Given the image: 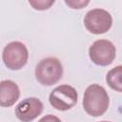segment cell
<instances>
[{"label": "cell", "instance_id": "ba28073f", "mask_svg": "<svg viewBox=\"0 0 122 122\" xmlns=\"http://www.w3.org/2000/svg\"><path fill=\"white\" fill-rule=\"evenodd\" d=\"M20 96V90L17 84L11 80L0 82V107L9 108L12 106Z\"/></svg>", "mask_w": 122, "mask_h": 122}, {"label": "cell", "instance_id": "6da1fadb", "mask_svg": "<svg viewBox=\"0 0 122 122\" xmlns=\"http://www.w3.org/2000/svg\"><path fill=\"white\" fill-rule=\"evenodd\" d=\"M109 102L110 99L106 90L98 84L90 85L84 92L83 108L91 116L102 115L108 110Z\"/></svg>", "mask_w": 122, "mask_h": 122}, {"label": "cell", "instance_id": "3957f363", "mask_svg": "<svg viewBox=\"0 0 122 122\" xmlns=\"http://www.w3.org/2000/svg\"><path fill=\"white\" fill-rule=\"evenodd\" d=\"M29 51L25 44L13 41L5 46L2 53V60L5 66L12 71L22 69L28 62Z\"/></svg>", "mask_w": 122, "mask_h": 122}, {"label": "cell", "instance_id": "277c9868", "mask_svg": "<svg viewBox=\"0 0 122 122\" xmlns=\"http://www.w3.org/2000/svg\"><path fill=\"white\" fill-rule=\"evenodd\" d=\"M78 99L76 90L70 85H61L52 90L49 96L51 105L58 111H68L75 106Z\"/></svg>", "mask_w": 122, "mask_h": 122}, {"label": "cell", "instance_id": "4fadbf2b", "mask_svg": "<svg viewBox=\"0 0 122 122\" xmlns=\"http://www.w3.org/2000/svg\"><path fill=\"white\" fill-rule=\"evenodd\" d=\"M100 122H109V121H100Z\"/></svg>", "mask_w": 122, "mask_h": 122}, {"label": "cell", "instance_id": "8992f818", "mask_svg": "<svg viewBox=\"0 0 122 122\" xmlns=\"http://www.w3.org/2000/svg\"><path fill=\"white\" fill-rule=\"evenodd\" d=\"M116 55L114 45L106 39L94 41L89 48V56L92 63L98 66H108L112 63Z\"/></svg>", "mask_w": 122, "mask_h": 122}, {"label": "cell", "instance_id": "52a82bcc", "mask_svg": "<svg viewBox=\"0 0 122 122\" xmlns=\"http://www.w3.org/2000/svg\"><path fill=\"white\" fill-rule=\"evenodd\" d=\"M43 103L36 97L23 99L15 107V116L22 122H30L43 112Z\"/></svg>", "mask_w": 122, "mask_h": 122}, {"label": "cell", "instance_id": "30bf717a", "mask_svg": "<svg viewBox=\"0 0 122 122\" xmlns=\"http://www.w3.org/2000/svg\"><path fill=\"white\" fill-rule=\"evenodd\" d=\"M29 4L32 6L34 10H45L51 8V5L54 4V1H46V0H36V1H29Z\"/></svg>", "mask_w": 122, "mask_h": 122}, {"label": "cell", "instance_id": "5b68a950", "mask_svg": "<svg viewBox=\"0 0 122 122\" xmlns=\"http://www.w3.org/2000/svg\"><path fill=\"white\" fill-rule=\"evenodd\" d=\"M84 25L90 32L93 34H102L111 29L112 17L110 12L103 9H93L86 13Z\"/></svg>", "mask_w": 122, "mask_h": 122}, {"label": "cell", "instance_id": "7c38bea8", "mask_svg": "<svg viewBox=\"0 0 122 122\" xmlns=\"http://www.w3.org/2000/svg\"><path fill=\"white\" fill-rule=\"evenodd\" d=\"M38 122H61V120L57 116H55V115L49 114V115L43 116Z\"/></svg>", "mask_w": 122, "mask_h": 122}, {"label": "cell", "instance_id": "7a4b0ae2", "mask_svg": "<svg viewBox=\"0 0 122 122\" xmlns=\"http://www.w3.org/2000/svg\"><path fill=\"white\" fill-rule=\"evenodd\" d=\"M63 75V66L55 57L42 59L35 68L36 80L44 86L56 84Z\"/></svg>", "mask_w": 122, "mask_h": 122}, {"label": "cell", "instance_id": "8fae6325", "mask_svg": "<svg viewBox=\"0 0 122 122\" xmlns=\"http://www.w3.org/2000/svg\"><path fill=\"white\" fill-rule=\"evenodd\" d=\"M65 3L70 6L71 9H82L83 7L87 6L90 1H75V0H71V1H68L66 0Z\"/></svg>", "mask_w": 122, "mask_h": 122}, {"label": "cell", "instance_id": "9c48e42d", "mask_svg": "<svg viewBox=\"0 0 122 122\" xmlns=\"http://www.w3.org/2000/svg\"><path fill=\"white\" fill-rule=\"evenodd\" d=\"M121 75H122V67L116 66L115 68L112 69L107 73V76H106V81H107L108 85L112 90H115L116 92H119L122 91Z\"/></svg>", "mask_w": 122, "mask_h": 122}]
</instances>
